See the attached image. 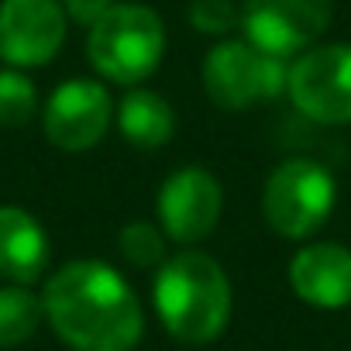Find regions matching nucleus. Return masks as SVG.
<instances>
[{"instance_id": "obj_1", "label": "nucleus", "mask_w": 351, "mask_h": 351, "mask_svg": "<svg viewBox=\"0 0 351 351\" xmlns=\"http://www.w3.org/2000/svg\"><path fill=\"white\" fill-rule=\"evenodd\" d=\"M45 320L73 351H131L145 334L138 293L121 269L76 258L56 269L42 293Z\"/></svg>"}, {"instance_id": "obj_2", "label": "nucleus", "mask_w": 351, "mask_h": 351, "mask_svg": "<svg viewBox=\"0 0 351 351\" xmlns=\"http://www.w3.org/2000/svg\"><path fill=\"white\" fill-rule=\"evenodd\" d=\"M152 306L162 327L183 344H210L217 341L234 310L231 279L224 265L197 248H183L165 258V265L152 279Z\"/></svg>"}, {"instance_id": "obj_3", "label": "nucleus", "mask_w": 351, "mask_h": 351, "mask_svg": "<svg viewBox=\"0 0 351 351\" xmlns=\"http://www.w3.org/2000/svg\"><path fill=\"white\" fill-rule=\"evenodd\" d=\"M86 56L104 80L138 86L165 56V25L148 4H114L90 28Z\"/></svg>"}, {"instance_id": "obj_4", "label": "nucleus", "mask_w": 351, "mask_h": 351, "mask_svg": "<svg viewBox=\"0 0 351 351\" xmlns=\"http://www.w3.org/2000/svg\"><path fill=\"white\" fill-rule=\"evenodd\" d=\"M337 183L334 172L313 158L279 162L262 186V217L286 241L313 238L334 214Z\"/></svg>"}, {"instance_id": "obj_5", "label": "nucleus", "mask_w": 351, "mask_h": 351, "mask_svg": "<svg viewBox=\"0 0 351 351\" xmlns=\"http://www.w3.org/2000/svg\"><path fill=\"white\" fill-rule=\"evenodd\" d=\"M200 80L210 104L221 110H252L286 93L289 62L255 49L245 38H224L204 56Z\"/></svg>"}, {"instance_id": "obj_6", "label": "nucleus", "mask_w": 351, "mask_h": 351, "mask_svg": "<svg viewBox=\"0 0 351 351\" xmlns=\"http://www.w3.org/2000/svg\"><path fill=\"white\" fill-rule=\"evenodd\" d=\"M286 97L317 124H351V45H313L289 62Z\"/></svg>"}, {"instance_id": "obj_7", "label": "nucleus", "mask_w": 351, "mask_h": 351, "mask_svg": "<svg viewBox=\"0 0 351 351\" xmlns=\"http://www.w3.org/2000/svg\"><path fill=\"white\" fill-rule=\"evenodd\" d=\"M334 18V0H245L241 32L245 42L276 56L296 59L313 49Z\"/></svg>"}, {"instance_id": "obj_8", "label": "nucleus", "mask_w": 351, "mask_h": 351, "mask_svg": "<svg viewBox=\"0 0 351 351\" xmlns=\"http://www.w3.org/2000/svg\"><path fill=\"white\" fill-rule=\"evenodd\" d=\"M221 210H224V186L214 172L200 165H183L172 176H165L155 197L158 228L180 248H193L204 238H210L221 221Z\"/></svg>"}, {"instance_id": "obj_9", "label": "nucleus", "mask_w": 351, "mask_h": 351, "mask_svg": "<svg viewBox=\"0 0 351 351\" xmlns=\"http://www.w3.org/2000/svg\"><path fill=\"white\" fill-rule=\"evenodd\" d=\"M62 0H0V62L11 69L49 66L66 45Z\"/></svg>"}, {"instance_id": "obj_10", "label": "nucleus", "mask_w": 351, "mask_h": 351, "mask_svg": "<svg viewBox=\"0 0 351 351\" xmlns=\"http://www.w3.org/2000/svg\"><path fill=\"white\" fill-rule=\"evenodd\" d=\"M114 117V100L97 80H66L52 90L42 110L45 138L62 152H86L104 141Z\"/></svg>"}, {"instance_id": "obj_11", "label": "nucleus", "mask_w": 351, "mask_h": 351, "mask_svg": "<svg viewBox=\"0 0 351 351\" xmlns=\"http://www.w3.org/2000/svg\"><path fill=\"white\" fill-rule=\"evenodd\" d=\"M289 289L317 310L351 306V248L337 241H306L289 258Z\"/></svg>"}, {"instance_id": "obj_12", "label": "nucleus", "mask_w": 351, "mask_h": 351, "mask_svg": "<svg viewBox=\"0 0 351 351\" xmlns=\"http://www.w3.org/2000/svg\"><path fill=\"white\" fill-rule=\"evenodd\" d=\"M52 258L49 234L35 214L25 207H0V279L14 286H32L45 276Z\"/></svg>"}, {"instance_id": "obj_13", "label": "nucleus", "mask_w": 351, "mask_h": 351, "mask_svg": "<svg viewBox=\"0 0 351 351\" xmlns=\"http://www.w3.org/2000/svg\"><path fill=\"white\" fill-rule=\"evenodd\" d=\"M117 131L128 145L155 152L176 134V110L155 90H128L117 104Z\"/></svg>"}, {"instance_id": "obj_14", "label": "nucleus", "mask_w": 351, "mask_h": 351, "mask_svg": "<svg viewBox=\"0 0 351 351\" xmlns=\"http://www.w3.org/2000/svg\"><path fill=\"white\" fill-rule=\"evenodd\" d=\"M45 320V306L42 296H35L28 286H0V348H18L28 337H35V330Z\"/></svg>"}, {"instance_id": "obj_15", "label": "nucleus", "mask_w": 351, "mask_h": 351, "mask_svg": "<svg viewBox=\"0 0 351 351\" xmlns=\"http://www.w3.org/2000/svg\"><path fill=\"white\" fill-rule=\"evenodd\" d=\"M169 238L158 224L152 221H131L117 231V252L124 258V265L138 269V272H158L169 258Z\"/></svg>"}, {"instance_id": "obj_16", "label": "nucleus", "mask_w": 351, "mask_h": 351, "mask_svg": "<svg viewBox=\"0 0 351 351\" xmlns=\"http://www.w3.org/2000/svg\"><path fill=\"white\" fill-rule=\"evenodd\" d=\"M38 110V90L25 69H0V128H25Z\"/></svg>"}, {"instance_id": "obj_17", "label": "nucleus", "mask_w": 351, "mask_h": 351, "mask_svg": "<svg viewBox=\"0 0 351 351\" xmlns=\"http://www.w3.org/2000/svg\"><path fill=\"white\" fill-rule=\"evenodd\" d=\"M190 25L200 35L224 38L241 28V8L234 0H190Z\"/></svg>"}, {"instance_id": "obj_18", "label": "nucleus", "mask_w": 351, "mask_h": 351, "mask_svg": "<svg viewBox=\"0 0 351 351\" xmlns=\"http://www.w3.org/2000/svg\"><path fill=\"white\" fill-rule=\"evenodd\" d=\"M110 8H114V0H62L66 18L76 25H86V28H93Z\"/></svg>"}]
</instances>
